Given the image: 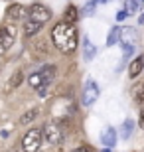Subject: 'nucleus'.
Masks as SVG:
<instances>
[{
  "mask_svg": "<svg viewBox=\"0 0 144 152\" xmlns=\"http://www.w3.org/2000/svg\"><path fill=\"white\" fill-rule=\"evenodd\" d=\"M134 51H136V45H124V50H122V61H121V67L124 65V61H128V59L134 56Z\"/></svg>",
  "mask_w": 144,
  "mask_h": 152,
  "instance_id": "412c9836",
  "label": "nucleus"
},
{
  "mask_svg": "<svg viewBox=\"0 0 144 152\" xmlns=\"http://www.w3.org/2000/svg\"><path fill=\"white\" fill-rule=\"evenodd\" d=\"M73 152H91V150H89L87 146H77V148H75Z\"/></svg>",
  "mask_w": 144,
  "mask_h": 152,
  "instance_id": "393cba45",
  "label": "nucleus"
},
{
  "mask_svg": "<svg viewBox=\"0 0 144 152\" xmlns=\"http://www.w3.org/2000/svg\"><path fill=\"white\" fill-rule=\"evenodd\" d=\"M142 8V0H124V10L128 14H136Z\"/></svg>",
  "mask_w": 144,
  "mask_h": 152,
  "instance_id": "f3484780",
  "label": "nucleus"
},
{
  "mask_svg": "<svg viewBox=\"0 0 144 152\" xmlns=\"http://www.w3.org/2000/svg\"><path fill=\"white\" fill-rule=\"evenodd\" d=\"M97 2H99V0H89L87 4H85V8L83 10H81V16H91V14H95V10H97Z\"/></svg>",
  "mask_w": 144,
  "mask_h": 152,
  "instance_id": "6ab92c4d",
  "label": "nucleus"
},
{
  "mask_svg": "<svg viewBox=\"0 0 144 152\" xmlns=\"http://www.w3.org/2000/svg\"><path fill=\"white\" fill-rule=\"evenodd\" d=\"M121 30L122 28H116V26L111 30V34H109V38H107V45H115L116 42L121 39Z\"/></svg>",
  "mask_w": 144,
  "mask_h": 152,
  "instance_id": "aec40b11",
  "label": "nucleus"
},
{
  "mask_svg": "<svg viewBox=\"0 0 144 152\" xmlns=\"http://www.w3.org/2000/svg\"><path fill=\"white\" fill-rule=\"evenodd\" d=\"M103 152H111V148H105V150H103Z\"/></svg>",
  "mask_w": 144,
  "mask_h": 152,
  "instance_id": "bb28decb",
  "label": "nucleus"
},
{
  "mask_svg": "<svg viewBox=\"0 0 144 152\" xmlns=\"http://www.w3.org/2000/svg\"><path fill=\"white\" fill-rule=\"evenodd\" d=\"M140 24H142V26H144V14H142V16H140Z\"/></svg>",
  "mask_w": 144,
  "mask_h": 152,
  "instance_id": "a878e982",
  "label": "nucleus"
},
{
  "mask_svg": "<svg viewBox=\"0 0 144 152\" xmlns=\"http://www.w3.org/2000/svg\"><path fill=\"white\" fill-rule=\"evenodd\" d=\"M130 95L136 103H144V83H134L130 89Z\"/></svg>",
  "mask_w": 144,
  "mask_h": 152,
  "instance_id": "2eb2a0df",
  "label": "nucleus"
},
{
  "mask_svg": "<svg viewBox=\"0 0 144 152\" xmlns=\"http://www.w3.org/2000/svg\"><path fill=\"white\" fill-rule=\"evenodd\" d=\"M28 18H32V20H36L39 24H45V22L51 20V10L45 8L44 4H32L30 6V16Z\"/></svg>",
  "mask_w": 144,
  "mask_h": 152,
  "instance_id": "6e6552de",
  "label": "nucleus"
},
{
  "mask_svg": "<svg viewBox=\"0 0 144 152\" xmlns=\"http://www.w3.org/2000/svg\"><path fill=\"white\" fill-rule=\"evenodd\" d=\"M79 16H81V12L77 10V6H73V4H69L65 8V14H63V22H67V24H75L79 20Z\"/></svg>",
  "mask_w": 144,
  "mask_h": 152,
  "instance_id": "f8f14e48",
  "label": "nucleus"
},
{
  "mask_svg": "<svg viewBox=\"0 0 144 152\" xmlns=\"http://www.w3.org/2000/svg\"><path fill=\"white\" fill-rule=\"evenodd\" d=\"M101 144L107 148H113L116 144V130L113 126H109V129H105L101 132Z\"/></svg>",
  "mask_w": 144,
  "mask_h": 152,
  "instance_id": "9d476101",
  "label": "nucleus"
},
{
  "mask_svg": "<svg viewBox=\"0 0 144 152\" xmlns=\"http://www.w3.org/2000/svg\"><path fill=\"white\" fill-rule=\"evenodd\" d=\"M30 16V8H26L24 4H10L6 8V20L8 22H18V20H26Z\"/></svg>",
  "mask_w": 144,
  "mask_h": 152,
  "instance_id": "0eeeda50",
  "label": "nucleus"
},
{
  "mask_svg": "<svg viewBox=\"0 0 144 152\" xmlns=\"http://www.w3.org/2000/svg\"><path fill=\"white\" fill-rule=\"evenodd\" d=\"M142 69H144V56L140 53V56L134 57V61L128 65V77H130V79L138 77V75L142 73Z\"/></svg>",
  "mask_w": 144,
  "mask_h": 152,
  "instance_id": "9b49d317",
  "label": "nucleus"
},
{
  "mask_svg": "<svg viewBox=\"0 0 144 152\" xmlns=\"http://www.w3.org/2000/svg\"><path fill=\"white\" fill-rule=\"evenodd\" d=\"M121 42H122V48L124 45H138V32L134 28H122L121 30Z\"/></svg>",
  "mask_w": 144,
  "mask_h": 152,
  "instance_id": "1a4fd4ad",
  "label": "nucleus"
},
{
  "mask_svg": "<svg viewBox=\"0 0 144 152\" xmlns=\"http://www.w3.org/2000/svg\"><path fill=\"white\" fill-rule=\"evenodd\" d=\"M22 77H24V75H22V71H16V73L12 75V77L8 79V85H6V93H10L12 89H16L18 85L22 83Z\"/></svg>",
  "mask_w": 144,
  "mask_h": 152,
  "instance_id": "dca6fc26",
  "label": "nucleus"
},
{
  "mask_svg": "<svg viewBox=\"0 0 144 152\" xmlns=\"http://www.w3.org/2000/svg\"><path fill=\"white\" fill-rule=\"evenodd\" d=\"M99 2H109V0H99Z\"/></svg>",
  "mask_w": 144,
  "mask_h": 152,
  "instance_id": "cd10ccee",
  "label": "nucleus"
},
{
  "mask_svg": "<svg viewBox=\"0 0 144 152\" xmlns=\"http://www.w3.org/2000/svg\"><path fill=\"white\" fill-rule=\"evenodd\" d=\"M36 117H38V109H32V111H28V113L20 118V123H22V124H28V123H32Z\"/></svg>",
  "mask_w": 144,
  "mask_h": 152,
  "instance_id": "4be33fe9",
  "label": "nucleus"
},
{
  "mask_svg": "<svg viewBox=\"0 0 144 152\" xmlns=\"http://www.w3.org/2000/svg\"><path fill=\"white\" fill-rule=\"evenodd\" d=\"M138 124H140V129L144 130V111L140 113V118H138Z\"/></svg>",
  "mask_w": 144,
  "mask_h": 152,
  "instance_id": "b1692460",
  "label": "nucleus"
},
{
  "mask_svg": "<svg viewBox=\"0 0 144 152\" xmlns=\"http://www.w3.org/2000/svg\"><path fill=\"white\" fill-rule=\"evenodd\" d=\"M42 26H44V24H39V22H36V20L30 18V20L24 22V34L28 36V38H30V36H36L39 30H42Z\"/></svg>",
  "mask_w": 144,
  "mask_h": 152,
  "instance_id": "ddd939ff",
  "label": "nucleus"
},
{
  "mask_svg": "<svg viewBox=\"0 0 144 152\" xmlns=\"http://www.w3.org/2000/svg\"><path fill=\"white\" fill-rule=\"evenodd\" d=\"M83 45H85V53H83V57L87 59V61H91V59L97 56V48H95V45H91V42H89L87 38L83 39Z\"/></svg>",
  "mask_w": 144,
  "mask_h": 152,
  "instance_id": "a211bd4d",
  "label": "nucleus"
},
{
  "mask_svg": "<svg viewBox=\"0 0 144 152\" xmlns=\"http://www.w3.org/2000/svg\"><path fill=\"white\" fill-rule=\"evenodd\" d=\"M132 130H134V121H132V118H124V123H122V126H121V136H122V140L130 138Z\"/></svg>",
  "mask_w": 144,
  "mask_h": 152,
  "instance_id": "4468645a",
  "label": "nucleus"
},
{
  "mask_svg": "<svg viewBox=\"0 0 144 152\" xmlns=\"http://www.w3.org/2000/svg\"><path fill=\"white\" fill-rule=\"evenodd\" d=\"M14 39H16V28L14 26H2L0 28V56L10 50Z\"/></svg>",
  "mask_w": 144,
  "mask_h": 152,
  "instance_id": "39448f33",
  "label": "nucleus"
},
{
  "mask_svg": "<svg viewBox=\"0 0 144 152\" xmlns=\"http://www.w3.org/2000/svg\"><path fill=\"white\" fill-rule=\"evenodd\" d=\"M53 75H56V65H45V67L30 73L28 85L32 87V89L38 91L39 97H44L45 93H48V87H50L51 81H53Z\"/></svg>",
  "mask_w": 144,
  "mask_h": 152,
  "instance_id": "f03ea898",
  "label": "nucleus"
},
{
  "mask_svg": "<svg viewBox=\"0 0 144 152\" xmlns=\"http://www.w3.org/2000/svg\"><path fill=\"white\" fill-rule=\"evenodd\" d=\"M42 138H44V132L42 129H30L22 138V148L24 152H38L42 146Z\"/></svg>",
  "mask_w": 144,
  "mask_h": 152,
  "instance_id": "7ed1b4c3",
  "label": "nucleus"
},
{
  "mask_svg": "<svg viewBox=\"0 0 144 152\" xmlns=\"http://www.w3.org/2000/svg\"><path fill=\"white\" fill-rule=\"evenodd\" d=\"M97 99H99V85L93 79H87V83L83 87V95H81V103L85 107H91Z\"/></svg>",
  "mask_w": 144,
  "mask_h": 152,
  "instance_id": "423d86ee",
  "label": "nucleus"
},
{
  "mask_svg": "<svg viewBox=\"0 0 144 152\" xmlns=\"http://www.w3.org/2000/svg\"><path fill=\"white\" fill-rule=\"evenodd\" d=\"M51 42L63 53L75 51L77 50V42H79V34H77L75 24H67V22L56 24L53 30H51Z\"/></svg>",
  "mask_w": 144,
  "mask_h": 152,
  "instance_id": "f257e3e1",
  "label": "nucleus"
},
{
  "mask_svg": "<svg viewBox=\"0 0 144 152\" xmlns=\"http://www.w3.org/2000/svg\"><path fill=\"white\" fill-rule=\"evenodd\" d=\"M42 130H44V136H45V140L50 142V144L57 146V144L63 142V129H61L57 123H48Z\"/></svg>",
  "mask_w": 144,
  "mask_h": 152,
  "instance_id": "20e7f679",
  "label": "nucleus"
},
{
  "mask_svg": "<svg viewBox=\"0 0 144 152\" xmlns=\"http://www.w3.org/2000/svg\"><path fill=\"white\" fill-rule=\"evenodd\" d=\"M126 16H128V12H126V10H121V12H118V14H116V20L121 22V20H124V18H126Z\"/></svg>",
  "mask_w": 144,
  "mask_h": 152,
  "instance_id": "5701e85b",
  "label": "nucleus"
}]
</instances>
